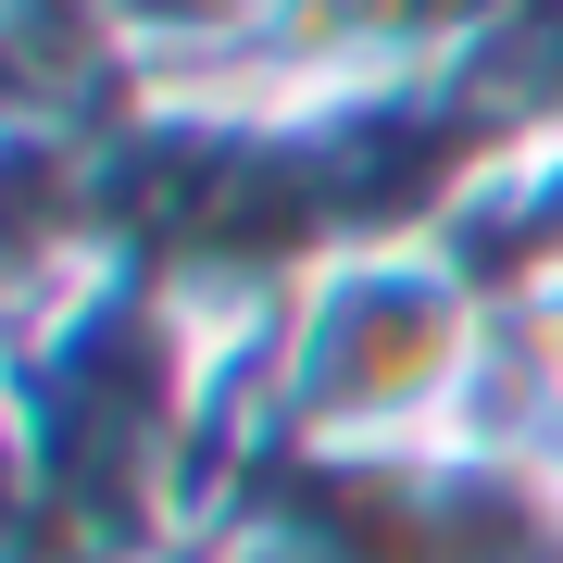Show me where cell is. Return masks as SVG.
I'll use <instances>...</instances> for the list:
<instances>
[{
	"mask_svg": "<svg viewBox=\"0 0 563 563\" xmlns=\"http://www.w3.org/2000/svg\"><path fill=\"white\" fill-rule=\"evenodd\" d=\"M514 351H526V388H539V413L563 426V276L539 288V313L514 325Z\"/></svg>",
	"mask_w": 563,
	"mask_h": 563,
	"instance_id": "6da1fadb",
	"label": "cell"
}]
</instances>
